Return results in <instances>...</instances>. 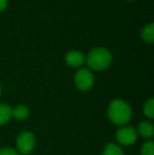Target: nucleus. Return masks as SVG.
<instances>
[{
    "mask_svg": "<svg viewBox=\"0 0 154 155\" xmlns=\"http://www.w3.org/2000/svg\"><path fill=\"white\" fill-rule=\"evenodd\" d=\"M66 62L71 68H80L86 62V56L80 51H70L66 55Z\"/></svg>",
    "mask_w": 154,
    "mask_h": 155,
    "instance_id": "nucleus-6",
    "label": "nucleus"
},
{
    "mask_svg": "<svg viewBox=\"0 0 154 155\" xmlns=\"http://www.w3.org/2000/svg\"><path fill=\"white\" fill-rule=\"evenodd\" d=\"M16 151L20 155H29L36 147V137L30 131H23L16 137Z\"/></svg>",
    "mask_w": 154,
    "mask_h": 155,
    "instance_id": "nucleus-3",
    "label": "nucleus"
},
{
    "mask_svg": "<svg viewBox=\"0 0 154 155\" xmlns=\"http://www.w3.org/2000/svg\"><path fill=\"white\" fill-rule=\"evenodd\" d=\"M12 119V108L8 104L0 102V126L8 124Z\"/></svg>",
    "mask_w": 154,
    "mask_h": 155,
    "instance_id": "nucleus-10",
    "label": "nucleus"
},
{
    "mask_svg": "<svg viewBox=\"0 0 154 155\" xmlns=\"http://www.w3.org/2000/svg\"><path fill=\"white\" fill-rule=\"evenodd\" d=\"M30 117V109L25 104H17L12 108V118L17 121H25Z\"/></svg>",
    "mask_w": 154,
    "mask_h": 155,
    "instance_id": "nucleus-8",
    "label": "nucleus"
},
{
    "mask_svg": "<svg viewBox=\"0 0 154 155\" xmlns=\"http://www.w3.org/2000/svg\"><path fill=\"white\" fill-rule=\"evenodd\" d=\"M140 155H154L153 140H146L140 148Z\"/></svg>",
    "mask_w": 154,
    "mask_h": 155,
    "instance_id": "nucleus-13",
    "label": "nucleus"
},
{
    "mask_svg": "<svg viewBox=\"0 0 154 155\" xmlns=\"http://www.w3.org/2000/svg\"><path fill=\"white\" fill-rule=\"evenodd\" d=\"M107 115L112 124L118 127H123L129 124L133 112H132V108L129 102L117 98L109 104L107 109Z\"/></svg>",
    "mask_w": 154,
    "mask_h": 155,
    "instance_id": "nucleus-1",
    "label": "nucleus"
},
{
    "mask_svg": "<svg viewBox=\"0 0 154 155\" xmlns=\"http://www.w3.org/2000/svg\"><path fill=\"white\" fill-rule=\"evenodd\" d=\"M126 1H133V0H126Z\"/></svg>",
    "mask_w": 154,
    "mask_h": 155,
    "instance_id": "nucleus-17",
    "label": "nucleus"
},
{
    "mask_svg": "<svg viewBox=\"0 0 154 155\" xmlns=\"http://www.w3.org/2000/svg\"><path fill=\"white\" fill-rule=\"evenodd\" d=\"M8 6V0H0V13L3 12Z\"/></svg>",
    "mask_w": 154,
    "mask_h": 155,
    "instance_id": "nucleus-15",
    "label": "nucleus"
},
{
    "mask_svg": "<svg viewBox=\"0 0 154 155\" xmlns=\"http://www.w3.org/2000/svg\"><path fill=\"white\" fill-rule=\"evenodd\" d=\"M138 135L137 131L132 126H123L119 127V129L115 133L116 143L120 147H130L133 146L137 141Z\"/></svg>",
    "mask_w": 154,
    "mask_h": 155,
    "instance_id": "nucleus-4",
    "label": "nucleus"
},
{
    "mask_svg": "<svg viewBox=\"0 0 154 155\" xmlns=\"http://www.w3.org/2000/svg\"><path fill=\"white\" fill-rule=\"evenodd\" d=\"M101 155H126L123 147L117 145L116 143H108L103 147Z\"/></svg>",
    "mask_w": 154,
    "mask_h": 155,
    "instance_id": "nucleus-9",
    "label": "nucleus"
},
{
    "mask_svg": "<svg viewBox=\"0 0 154 155\" xmlns=\"http://www.w3.org/2000/svg\"><path fill=\"white\" fill-rule=\"evenodd\" d=\"M113 61V55L108 49L103 47L94 48L86 57V62L89 69L93 71H105L111 65Z\"/></svg>",
    "mask_w": 154,
    "mask_h": 155,
    "instance_id": "nucleus-2",
    "label": "nucleus"
},
{
    "mask_svg": "<svg viewBox=\"0 0 154 155\" xmlns=\"http://www.w3.org/2000/svg\"><path fill=\"white\" fill-rule=\"evenodd\" d=\"M1 92H2V87H1V84H0V95H1Z\"/></svg>",
    "mask_w": 154,
    "mask_h": 155,
    "instance_id": "nucleus-16",
    "label": "nucleus"
},
{
    "mask_svg": "<svg viewBox=\"0 0 154 155\" xmlns=\"http://www.w3.org/2000/svg\"><path fill=\"white\" fill-rule=\"evenodd\" d=\"M137 135L146 140H153L154 137V126L151 120H144L139 123L137 129Z\"/></svg>",
    "mask_w": 154,
    "mask_h": 155,
    "instance_id": "nucleus-7",
    "label": "nucleus"
},
{
    "mask_svg": "<svg viewBox=\"0 0 154 155\" xmlns=\"http://www.w3.org/2000/svg\"><path fill=\"white\" fill-rule=\"evenodd\" d=\"M95 84V77L90 69L81 68L75 73L74 84L79 91L86 92L93 88Z\"/></svg>",
    "mask_w": 154,
    "mask_h": 155,
    "instance_id": "nucleus-5",
    "label": "nucleus"
},
{
    "mask_svg": "<svg viewBox=\"0 0 154 155\" xmlns=\"http://www.w3.org/2000/svg\"><path fill=\"white\" fill-rule=\"evenodd\" d=\"M0 155H20L16 151V149L11 147H4L0 149Z\"/></svg>",
    "mask_w": 154,
    "mask_h": 155,
    "instance_id": "nucleus-14",
    "label": "nucleus"
},
{
    "mask_svg": "<svg viewBox=\"0 0 154 155\" xmlns=\"http://www.w3.org/2000/svg\"><path fill=\"white\" fill-rule=\"evenodd\" d=\"M142 39L147 43H153L154 42V23L150 22L147 25L143 28L140 32Z\"/></svg>",
    "mask_w": 154,
    "mask_h": 155,
    "instance_id": "nucleus-11",
    "label": "nucleus"
},
{
    "mask_svg": "<svg viewBox=\"0 0 154 155\" xmlns=\"http://www.w3.org/2000/svg\"><path fill=\"white\" fill-rule=\"evenodd\" d=\"M143 114L149 119L152 120L154 118V99L152 97L149 98L143 106Z\"/></svg>",
    "mask_w": 154,
    "mask_h": 155,
    "instance_id": "nucleus-12",
    "label": "nucleus"
}]
</instances>
